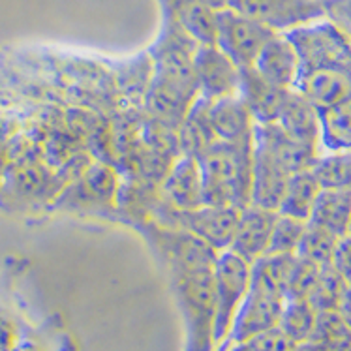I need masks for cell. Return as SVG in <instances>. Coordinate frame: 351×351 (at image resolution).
I'll list each match as a JSON object with an SVG mask.
<instances>
[{"label": "cell", "instance_id": "1", "mask_svg": "<svg viewBox=\"0 0 351 351\" xmlns=\"http://www.w3.org/2000/svg\"><path fill=\"white\" fill-rule=\"evenodd\" d=\"M286 34L301 60L297 93L319 111L351 94V38L344 30L323 17Z\"/></svg>", "mask_w": 351, "mask_h": 351}, {"label": "cell", "instance_id": "2", "mask_svg": "<svg viewBox=\"0 0 351 351\" xmlns=\"http://www.w3.org/2000/svg\"><path fill=\"white\" fill-rule=\"evenodd\" d=\"M215 265L167 269L186 325V351H215Z\"/></svg>", "mask_w": 351, "mask_h": 351}, {"label": "cell", "instance_id": "3", "mask_svg": "<svg viewBox=\"0 0 351 351\" xmlns=\"http://www.w3.org/2000/svg\"><path fill=\"white\" fill-rule=\"evenodd\" d=\"M254 141L215 143L197 158L203 177L205 203L243 208L250 205Z\"/></svg>", "mask_w": 351, "mask_h": 351}, {"label": "cell", "instance_id": "4", "mask_svg": "<svg viewBox=\"0 0 351 351\" xmlns=\"http://www.w3.org/2000/svg\"><path fill=\"white\" fill-rule=\"evenodd\" d=\"M241 208L228 205H210L205 203L192 210H175L165 207L164 203L156 205V222L179 228L207 243L216 252H226L230 248L235 235Z\"/></svg>", "mask_w": 351, "mask_h": 351}, {"label": "cell", "instance_id": "5", "mask_svg": "<svg viewBox=\"0 0 351 351\" xmlns=\"http://www.w3.org/2000/svg\"><path fill=\"white\" fill-rule=\"evenodd\" d=\"M252 265L233 252H220L215 265V351L228 340L237 312L248 293Z\"/></svg>", "mask_w": 351, "mask_h": 351}, {"label": "cell", "instance_id": "6", "mask_svg": "<svg viewBox=\"0 0 351 351\" xmlns=\"http://www.w3.org/2000/svg\"><path fill=\"white\" fill-rule=\"evenodd\" d=\"M276 32L265 25L239 14L231 8H223L216 14L215 45L223 51L239 68H250L259 57L265 43Z\"/></svg>", "mask_w": 351, "mask_h": 351}, {"label": "cell", "instance_id": "7", "mask_svg": "<svg viewBox=\"0 0 351 351\" xmlns=\"http://www.w3.org/2000/svg\"><path fill=\"white\" fill-rule=\"evenodd\" d=\"M228 8L274 32H289L325 17L323 0H228Z\"/></svg>", "mask_w": 351, "mask_h": 351}, {"label": "cell", "instance_id": "8", "mask_svg": "<svg viewBox=\"0 0 351 351\" xmlns=\"http://www.w3.org/2000/svg\"><path fill=\"white\" fill-rule=\"evenodd\" d=\"M197 96L208 101L239 96L241 68L223 51L213 45H197L192 58Z\"/></svg>", "mask_w": 351, "mask_h": 351}, {"label": "cell", "instance_id": "9", "mask_svg": "<svg viewBox=\"0 0 351 351\" xmlns=\"http://www.w3.org/2000/svg\"><path fill=\"white\" fill-rule=\"evenodd\" d=\"M276 216H278L276 210L256 207V205H246L241 208L235 235L228 250L248 261L250 265L259 258H263L269 252Z\"/></svg>", "mask_w": 351, "mask_h": 351}, {"label": "cell", "instance_id": "10", "mask_svg": "<svg viewBox=\"0 0 351 351\" xmlns=\"http://www.w3.org/2000/svg\"><path fill=\"white\" fill-rule=\"evenodd\" d=\"M254 143L259 151L267 152L282 164L289 173L304 171L310 169L315 158L319 154V149L297 141L295 137L286 134L276 122L271 124H256L254 130Z\"/></svg>", "mask_w": 351, "mask_h": 351}, {"label": "cell", "instance_id": "11", "mask_svg": "<svg viewBox=\"0 0 351 351\" xmlns=\"http://www.w3.org/2000/svg\"><path fill=\"white\" fill-rule=\"evenodd\" d=\"M254 68L269 83L284 90H293L301 72V60L293 42L286 32H276L265 43V47L254 62Z\"/></svg>", "mask_w": 351, "mask_h": 351}, {"label": "cell", "instance_id": "12", "mask_svg": "<svg viewBox=\"0 0 351 351\" xmlns=\"http://www.w3.org/2000/svg\"><path fill=\"white\" fill-rule=\"evenodd\" d=\"M160 203L175 210H192L205 205L203 177L197 158L184 154L173 165L164 182Z\"/></svg>", "mask_w": 351, "mask_h": 351}, {"label": "cell", "instance_id": "13", "mask_svg": "<svg viewBox=\"0 0 351 351\" xmlns=\"http://www.w3.org/2000/svg\"><path fill=\"white\" fill-rule=\"evenodd\" d=\"M293 173H289L282 164L267 152L254 147V165H252L250 205L269 208L278 213L282 197L286 194L287 182Z\"/></svg>", "mask_w": 351, "mask_h": 351}, {"label": "cell", "instance_id": "14", "mask_svg": "<svg viewBox=\"0 0 351 351\" xmlns=\"http://www.w3.org/2000/svg\"><path fill=\"white\" fill-rule=\"evenodd\" d=\"M276 124L297 141L322 151V117L319 109L297 90H289L282 101Z\"/></svg>", "mask_w": 351, "mask_h": 351}, {"label": "cell", "instance_id": "15", "mask_svg": "<svg viewBox=\"0 0 351 351\" xmlns=\"http://www.w3.org/2000/svg\"><path fill=\"white\" fill-rule=\"evenodd\" d=\"M208 122L216 141L220 143L237 145L254 141L256 122L239 96L208 101Z\"/></svg>", "mask_w": 351, "mask_h": 351}, {"label": "cell", "instance_id": "16", "mask_svg": "<svg viewBox=\"0 0 351 351\" xmlns=\"http://www.w3.org/2000/svg\"><path fill=\"white\" fill-rule=\"evenodd\" d=\"M287 93L289 90H284V88L269 83L265 77H261L254 66L241 68L239 98L250 111L256 124H271V122L276 121L282 101H284Z\"/></svg>", "mask_w": 351, "mask_h": 351}, {"label": "cell", "instance_id": "17", "mask_svg": "<svg viewBox=\"0 0 351 351\" xmlns=\"http://www.w3.org/2000/svg\"><path fill=\"white\" fill-rule=\"evenodd\" d=\"M308 223L338 239L351 235V190H322Z\"/></svg>", "mask_w": 351, "mask_h": 351}, {"label": "cell", "instance_id": "18", "mask_svg": "<svg viewBox=\"0 0 351 351\" xmlns=\"http://www.w3.org/2000/svg\"><path fill=\"white\" fill-rule=\"evenodd\" d=\"M319 194H322V186L317 184L314 173L310 171V169L293 173L289 177L286 194L282 197L278 213L280 215L291 216V218H299V220L308 222Z\"/></svg>", "mask_w": 351, "mask_h": 351}, {"label": "cell", "instance_id": "19", "mask_svg": "<svg viewBox=\"0 0 351 351\" xmlns=\"http://www.w3.org/2000/svg\"><path fill=\"white\" fill-rule=\"evenodd\" d=\"M322 151H351V94L319 111Z\"/></svg>", "mask_w": 351, "mask_h": 351}, {"label": "cell", "instance_id": "20", "mask_svg": "<svg viewBox=\"0 0 351 351\" xmlns=\"http://www.w3.org/2000/svg\"><path fill=\"white\" fill-rule=\"evenodd\" d=\"M310 171L322 190H351V151H322Z\"/></svg>", "mask_w": 351, "mask_h": 351}, {"label": "cell", "instance_id": "21", "mask_svg": "<svg viewBox=\"0 0 351 351\" xmlns=\"http://www.w3.org/2000/svg\"><path fill=\"white\" fill-rule=\"evenodd\" d=\"M317 310L308 299H286L278 327L291 342L301 344L314 335Z\"/></svg>", "mask_w": 351, "mask_h": 351}, {"label": "cell", "instance_id": "22", "mask_svg": "<svg viewBox=\"0 0 351 351\" xmlns=\"http://www.w3.org/2000/svg\"><path fill=\"white\" fill-rule=\"evenodd\" d=\"M348 287H350V284L332 269V265H325L308 301L314 304L317 312H327V310H337L338 312L340 304L344 301Z\"/></svg>", "mask_w": 351, "mask_h": 351}, {"label": "cell", "instance_id": "23", "mask_svg": "<svg viewBox=\"0 0 351 351\" xmlns=\"http://www.w3.org/2000/svg\"><path fill=\"white\" fill-rule=\"evenodd\" d=\"M306 226H308V222H304V220L291 218V216L280 215L278 213L276 222H274L271 244H269V252H267V254L297 256L302 237H304V231H306Z\"/></svg>", "mask_w": 351, "mask_h": 351}, {"label": "cell", "instance_id": "24", "mask_svg": "<svg viewBox=\"0 0 351 351\" xmlns=\"http://www.w3.org/2000/svg\"><path fill=\"white\" fill-rule=\"evenodd\" d=\"M338 237L330 235L327 231L315 228L312 223L306 226V231H304V237H302L301 246H299V252L297 256L299 258L308 259V261H314L317 265H330L332 261V256H335V250H337Z\"/></svg>", "mask_w": 351, "mask_h": 351}, {"label": "cell", "instance_id": "25", "mask_svg": "<svg viewBox=\"0 0 351 351\" xmlns=\"http://www.w3.org/2000/svg\"><path fill=\"white\" fill-rule=\"evenodd\" d=\"M325 19L335 23L351 38V0H323Z\"/></svg>", "mask_w": 351, "mask_h": 351}, {"label": "cell", "instance_id": "26", "mask_svg": "<svg viewBox=\"0 0 351 351\" xmlns=\"http://www.w3.org/2000/svg\"><path fill=\"white\" fill-rule=\"evenodd\" d=\"M332 269L337 271L342 278L351 284V235L340 239L337 244V250L330 261Z\"/></svg>", "mask_w": 351, "mask_h": 351}, {"label": "cell", "instance_id": "27", "mask_svg": "<svg viewBox=\"0 0 351 351\" xmlns=\"http://www.w3.org/2000/svg\"><path fill=\"white\" fill-rule=\"evenodd\" d=\"M199 4L203 6L210 8V10H215V12H220L223 8H228V0H197Z\"/></svg>", "mask_w": 351, "mask_h": 351}]
</instances>
